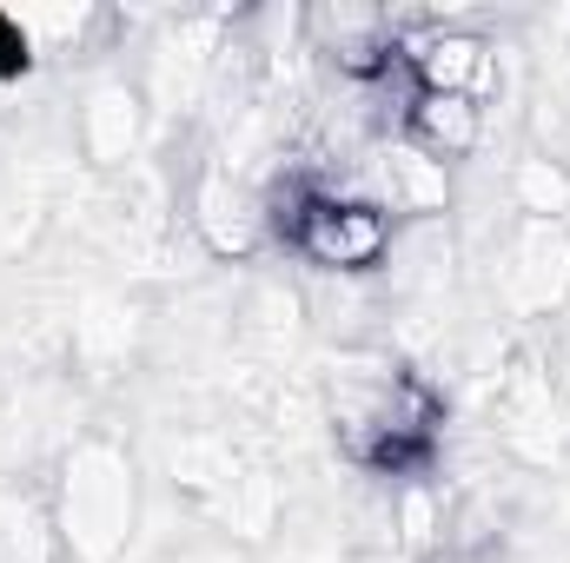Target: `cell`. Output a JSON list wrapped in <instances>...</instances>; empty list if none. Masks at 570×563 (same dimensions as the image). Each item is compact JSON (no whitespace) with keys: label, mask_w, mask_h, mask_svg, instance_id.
Listing matches in <instances>:
<instances>
[{"label":"cell","mask_w":570,"mask_h":563,"mask_svg":"<svg viewBox=\"0 0 570 563\" xmlns=\"http://www.w3.org/2000/svg\"><path fill=\"white\" fill-rule=\"evenodd\" d=\"M53 537L73 563H120L140 531V477L134 451L107 431H87L60 451L53 477Z\"/></svg>","instance_id":"obj_1"},{"label":"cell","mask_w":570,"mask_h":563,"mask_svg":"<svg viewBox=\"0 0 570 563\" xmlns=\"http://www.w3.org/2000/svg\"><path fill=\"white\" fill-rule=\"evenodd\" d=\"M478 405H484V431L504 457H518V464H558L564 457L570 412L551 385L544 352H511L498 372H484Z\"/></svg>","instance_id":"obj_2"},{"label":"cell","mask_w":570,"mask_h":563,"mask_svg":"<svg viewBox=\"0 0 570 563\" xmlns=\"http://www.w3.org/2000/svg\"><path fill=\"white\" fill-rule=\"evenodd\" d=\"M484 292L518 325L564 318L570 312V226L504 219L498 239L484 246Z\"/></svg>","instance_id":"obj_3"},{"label":"cell","mask_w":570,"mask_h":563,"mask_svg":"<svg viewBox=\"0 0 570 563\" xmlns=\"http://www.w3.org/2000/svg\"><path fill=\"white\" fill-rule=\"evenodd\" d=\"M392 239H399V226H392L372 199L338 192V186H318V192L305 199L298 226H292L298 259H305L312 273H325V279H372V273L392 259Z\"/></svg>","instance_id":"obj_4"},{"label":"cell","mask_w":570,"mask_h":563,"mask_svg":"<svg viewBox=\"0 0 570 563\" xmlns=\"http://www.w3.org/2000/svg\"><path fill=\"white\" fill-rule=\"evenodd\" d=\"M226 13H179L159 27L153 53H146V107L153 113H193L213 100L219 87V60H226Z\"/></svg>","instance_id":"obj_5"},{"label":"cell","mask_w":570,"mask_h":563,"mask_svg":"<svg viewBox=\"0 0 570 563\" xmlns=\"http://www.w3.org/2000/svg\"><path fill=\"white\" fill-rule=\"evenodd\" d=\"M358 199H372L392 226L405 219V226H431V219H451V199H458V186H451V166L444 159H431L425 146H412L405 134H379L372 152L358 159Z\"/></svg>","instance_id":"obj_6"},{"label":"cell","mask_w":570,"mask_h":563,"mask_svg":"<svg viewBox=\"0 0 570 563\" xmlns=\"http://www.w3.org/2000/svg\"><path fill=\"white\" fill-rule=\"evenodd\" d=\"M399 67L412 73L419 93H464V100H491L498 87V47L478 27L458 20H399Z\"/></svg>","instance_id":"obj_7"},{"label":"cell","mask_w":570,"mask_h":563,"mask_svg":"<svg viewBox=\"0 0 570 563\" xmlns=\"http://www.w3.org/2000/svg\"><path fill=\"white\" fill-rule=\"evenodd\" d=\"M186 226L199 239L206 259H253L273 226H266V192L246 186L239 172H226L219 159H206L193 172V192H186Z\"/></svg>","instance_id":"obj_8"},{"label":"cell","mask_w":570,"mask_h":563,"mask_svg":"<svg viewBox=\"0 0 570 563\" xmlns=\"http://www.w3.org/2000/svg\"><path fill=\"white\" fill-rule=\"evenodd\" d=\"M146 120H153V107H146L140 87H134L127 73H100V80H87V93H80L73 146H80V159H87L100 179H114V172H127V166L140 159Z\"/></svg>","instance_id":"obj_9"},{"label":"cell","mask_w":570,"mask_h":563,"mask_svg":"<svg viewBox=\"0 0 570 563\" xmlns=\"http://www.w3.org/2000/svg\"><path fill=\"white\" fill-rule=\"evenodd\" d=\"M146 338V312L127 292H80L67 312V358L94 378H114Z\"/></svg>","instance_id":"obj_10"},{"label":"cell","mask_w":570,"mask_h":563,"mask_svg":"<svg viewBox=\"0 0 570 563\" xmlns=\"http://www.w3.org/2000/svg\"><path fill=\"white\" fill-rule=\"evenodd\" d=\"M246 464H253V457L239 451V437H233L226 424H179V431H166V444H159L166 484L186 491L193 504H213Z\"/></svg>","instance_id":"obj_11"},{"label":"cell","mask_w":570,"mask_h":563,"mask_svg":"<svg viewBox=\"0 0 570 563\" xmlns=\"http://www.w3.org/2000/svg\"><path fill=\"white\" fill-rule=\"evenodd\" d=\"M305 332H312L305 292H292V285H279V279L246 285V298H239V358H259V365L279 372L285 358L298 352Z\"/></svg>","instance_id":"obj_12"},{"label":"cell","mask_w":570,"mask_h":563,"mask_svg":"<svg viewBox=\"0 0 570 563\" xmlns=\"http://www.w3.org/2000/svg\"><path fill=\"white\" fill-rule=\"evenodd\" d=\"M226 537H239V544H273L279 537V524H285V511H292V497H285V477H279V464H246L213 504H199Z\"/></svg>","instance_id":"obj_13"},{"label":"cell","mask_w":570,"mask_h":563,"mask_svg":"<svg viewBox=\"0 0 570 563\" xmlns=\"http://www.w3.org/2000/svg\"><path fill=\"white\" fill-rule=\"evenodd\" d=\"M405 140L425 146L431 159H444V166L471 159L484 146V100H464V93H412Z\"/></svg>","instance_id":"obj_14"},{"label":"cell","mask_w":570,"mask_h":563,"mask_svg":"<svg viewBox=\"0 0 570 563\" xmlns=\"http://www.w3.org/2000/svg\"><path fill=\"white\" fill-rule=\"evenodd\" d=\"M504 199H511V219H538V226H570V159L558 152H524L511 159L504 172Z\"/></svg>","instance_id":"obj_15"},{"label":"cell","mask_w":570,"mask_h":563,"mask_svg":"<svg viewBox=\"0 0 570 563\" xmlns=\"http://www.w3.org/2000/svg\"><path fill=\"white\" fill-rule=\"evenodd\" d=\"M444 537H451V504L431 484V471L399 477V491H392V551L399 557H431V551H444Z\"/></svg>","instance_id":"obj_16"},{"label":"cell","mask_w":570,"mask_h":563,"mask_svg":"<svg viewBox=\"0 0 570 563\" xmlns=\"http://www.w3.org/2000/svg\"><path fill=\"white\" fill-rule=\"evenodd\" d=\"M20 27H27V40H33V53H73L94 27H107L94 7H20L13 13Z\"/></svg>","instance_id":"obj_17"},{"label":"cell","mask_w":570,"mask_h":563,"mask_svg":"<svg viewBox=\"0 0 570 563\" xmlns=\"http://www.w3.org/2000/svg\"><path fill=\"white\" fill-rule=\"evenodd\" d=\"M27 67H33V40L13 13H0V80H20Z\"/></svg>","instance_id":"obj_18"},{"label":"cell","mask_w":570,"mask_h":563,"mask_svg":"<svg viewBox=\"0 0 570 563\" xmlns=\"http://www.w3.org/2000/svg\"><path fill=\"white\" fill-rule=\"evenodd\" d=\"M551 385H558V398H564V412H570V318H564V332H558V345H551Z\"/></svg>","instance_id":"obj_19"}]
</instances>
